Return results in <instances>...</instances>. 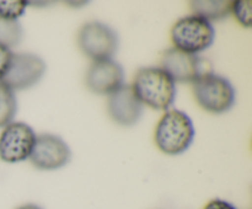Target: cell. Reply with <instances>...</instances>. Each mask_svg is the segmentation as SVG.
<instances>
[{"label":"cell","instance_id":"6da1fadb","mask_svg":"<svg viewBox=\"0 0 252 209\" xmlns=\"http://www.w3.org/2000/svg\"><path fill=\"white\" fill-rule=\"evenodd\" d=\"M132 88L143 105L159 111L169 110L176 95L175 81L158 66L139 69Z\"/></svg>","mask_w":252,"mask_h":209},{"label":"cell","instance_id":"7a4b0ae2","mask_svg":"<svg viewBox=\"0 0 252 209\" xmlns=\"http://www.w3.org/2000/svg\"><path fill=\"white\" fill-rule=\"evenodd\" d=\"M193 138V122L189 115L180 110L166 111L155 129V143L167 155H179L186 151Z\"/></svg>","mask_w":252,"mask_h":209},{"label":"cell","instance_id":"3957f363","mask_svg":"<svg viewBox=\"0 0 252 209\" xmlns=\"http://www.w3.org/2000/svg\"><path fill=\"white\" fill-rule=\"evenodd\" d=\"M196 101L203 110L212 113H223L235 102V90L230 81L217 74H201L193 81Z\"/></svg>","mask_w":252,"mask_h":209},{"label":"cell","instance_id":"277c9868","mask_svg":"<svg viewBox=\"0 0 252 209\" xmlns=\"http://www.w3.org/2000/svg\"><path fill=\"white\" fill-rule=\"evenodd\" d=\"M214 31L209 21L197 15L182 17L171 29V39L175 48L197 54L213 44Z\"/></svg>","mask_w":252,"mask_h":209},{"label":"cell","instance_id":"5b68a950","mask_svg":"<svg viewBox=\"0 0 252 209\" xmlns=\"http://www.w3.org/2000/svg\"><path fill=\"white\" fill-rule=\"evenodd\" d=\"M78 44L84 54L95 61L111 59L118 47L117 33L98 21L88 22L80 29Z\"/></svg>","mask_w":252,"mask_h":209},{"label":"cell","instance_id":"8992f818","mask_svg":"<svg viewBox=\"0 0 252 209\" xmlns=\"http://www.w3.org/2000/svg\"><path fill=\"white\" fill-rule=\"evenodd\" d=\"M36 133L24 122H11L0 135V159L15 164L29 159L36 142Z\"/></svg>","mask_w":252,"mask_h":209},{"label":"cell","instance_id":"52a82bcc","mask_svg":"<svg viewBox=\"0 0 252 209\" xmlns=\"http://www.w3.org/2000/svg\"><path fill=\"white\" fill-rule=\"evenodd\" d=\"M46 71V63L36 54H14L1 83L12 91L25 90L36 85Z\"/></svg>","mask_w":252,"mask_h":209},{"label":"cell","instance_id":"ba28073f","mask_svg":"<svg viewBox=\"0 0 252 209\" xmlns=\"http://www.w3.org/2000/svg\"><path fill=\"white\" fill-rule=\"evenodd\" d=\"M71 151L61 137L41 134L36 137L33 149L29 159L39 170H57L70 161Z\"/></svg>","mask_w":252,"mask_h":209},{"label":"cell","instance_id":"9c48e42d","mask_svg":"<svg viewBox=\"0 0 252 209\" xmlns=\"http://www.w3.org/2000/svg\"><path fill=\"white\" fill-rule=\"evenodd\" d=\"M125 71L112 59L94 61L86 73V86L98 95H111L123 85Z\"/></svg>","mask_w":252,"mask_h":209},{"label":"cell","instance_id":"30bf717a","mask_svg":"<svg viewBox=\"0 0 252 209\" xmlns=\"http://www.w3.org/2000/svg\"><path fill=\"white\" fill-rule=\"evenodd\" d=\"M161 69L175 83H193L202 74L199 57L175 47L162 54Z\"/></svg>","mask_w":252,"mask_h":209},{"label":"cell","instance_id":"8fae6325","mask_svg":"<svg viewBox=\"0 0 252 209\" xmlns=\"http://www.w3.org/2000/svg\"><path fill=\"white\" fill-rule=\"evenodd\" d=\"M107 107L111 118L126 127L135 124L143 112V103L137 97L133 88L125 84L108 95Z\"/></svg>","mask_w":252,"mask_h":209},{"label":"cell","instance_id":"7c38bea8","mask_svg":"<svg viewBox=\"0 0 252 209\" xmlns=\"http://www.w3.org/2000/svg\"><path fill=\"white\" fill-rule=\"evenodd\" d=\"M193 15L199 17H203L204 20L211 22V20H220L228 16L231 12L233 1H226V0H203V1L189 2Z\"/></svg>","mask_w":252,"mask_h":209},{"label":"cell","instance_id":"4fadbf2b","mask_svg":"<svg viewBox=\"0 0 252 209\" xmlns=\"http://www.w3.org/2000/svg\"><path fill=\"white\" fill-rule=\"evenodd\" d=\"M17 105L14 91L0 81V127H6L16 115Z\"/></svg>","mask_w":252,"mask_h":209},{"label":"cell","instance_id":"5bb4252c","mask_svg":"<svg viewBox=\"0 0 252 209\" xmlns=\"http://www.w3.org/2000/svg\"><path fill=\"white\" fill-rule=\"evenodd\" d=\"M24 36V30L17 20H7L0 17V46L11 47L17 46Z\"/></svg>","mask_w":252,"mask_h":209},{"label":"cell","instance_id":"9a60e30c","mask_svg":"<svg viewBox=\"0 0 252 209\" xmlns=\"http://www.w3.org/2000/svg\"><path fill=\"white\" fill-rule=\"evenodd\" d=\"M27 2L20 0H6L0 1V17L7 20H17L26 10Z\"/></svg>","mask_w":252,"mask_h":209},{"label":"cell","instance_id":"2e32d148","mask_svg":"<svg viewBox=\"0 0 252 209\" xmlns=\"http://www.w3.org/2000/svg\"><path fill=\"white\" fill-rule=\"evenodd\" d=\"M251 1H249V0H236V1H233V6H231V12L235 15L236 20L245 27L251 26Z\"/></svg>","mask_w":252,"mask_h":209},{"label":"cell","instance_id":"e0dca14e","mask_svg":"<svg viewBox=\"0 0 252 209\" xmlns=\"http://www.w3.org/2000/svg\"><path fill=\"white\" fill-rule=\"evenodd\" d=\"M12 56H14V53L11 52V49L7 48V47L0 46V81L4 79L5 74L7 73Z\"/></svg>","mask_w":252,"mask_h":209},{"label":"cell","instance_id":"ac0fdd59","mask_svg":"<svg viewBox=\"0 0 252 209\" xmlns=\"http://www.w3.org/2000/svg\"><path fill=\"white\" fill-rule=\"evenodd\" d=\"M204 209H236L235 207L233 206L229 202L223 201V199H213V201L209 202Z\"/></svg>","mask_w":252,"mask_h":209},{"label":"cell","instance_id":"d6986e66","mask_svg":"<svg viewBox=\"0 0 252 209\" xmlns=\"http://www.w3.org/2000/svg\"><path fill=\"white\" fill-rule=\"evenodd\" d=\"M17 209H42L41 207L36 206V204H26V206H22Z\"/></svg>","mask_w":252,"mask_h":209}]
</instances>
